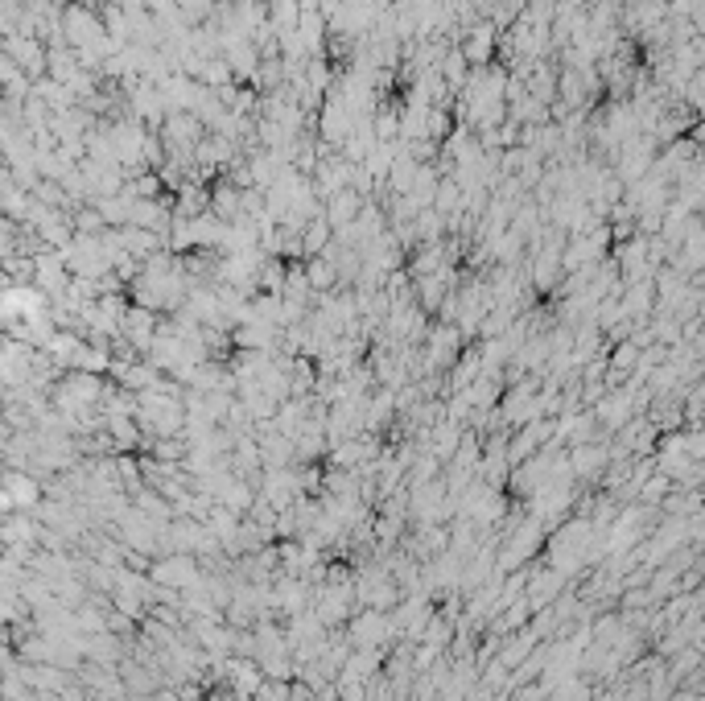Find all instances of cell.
Returning a JSON list of instances; mask_svg holds the SVG:
<instances>
[{"mask_svg":"<svg viewBox=\"0 0 705 701\" xmlns=\"http://www.w3.org/2000/svg\"><path fill=\"white\" fill-rule=\"evenodd\" d=\"M495 42H499V25L495 21H479V25H470L458 46L462 54L470 58V66H491V54H495Z\"/></svg>","mask_w":705,"mask_h":701,"instance_id":"obj_1","label":"cell"},{"mask_svg":"<svg viewBox=\"0 0 705 701\" xmlns=\"http://www.w3.org/2000/svg\"><path fill=\"white\" fill-rule=\"evenodd\" d=\"M301 269H306V281H310V289H314L318 297L334 293V285L343 281V277H339V269H334V264H330L326 256H310L306 264H301Z\"/></svg>","mask_w":705,"mask_h":701,"instance_id":"obj_2","label":"cell"}]
</instances>
